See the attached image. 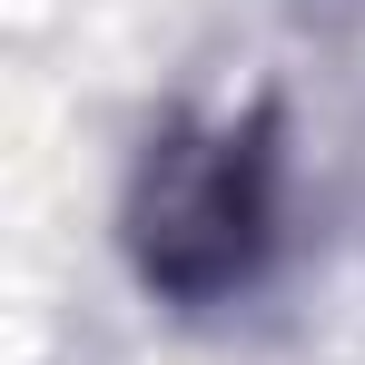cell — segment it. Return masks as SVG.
<instances>
[{
  "label": "cell",
  "instance_id": "obj_1",
  "mask_svg": "<svg viewBox=\"0 0 365 365\" xmlns=\"http://www.w3.org/2000/svg\"><path fill=\"white\" fill-rule=\"evenodd\" d=\"M277 217H287L277 109L257 99L247 119H178L168 138H148L128 178V267L148 297L197 316L267 277Z\"/></svg>",
  "mask_w": 365,
  "mask_h": 365
}]
</instances>
